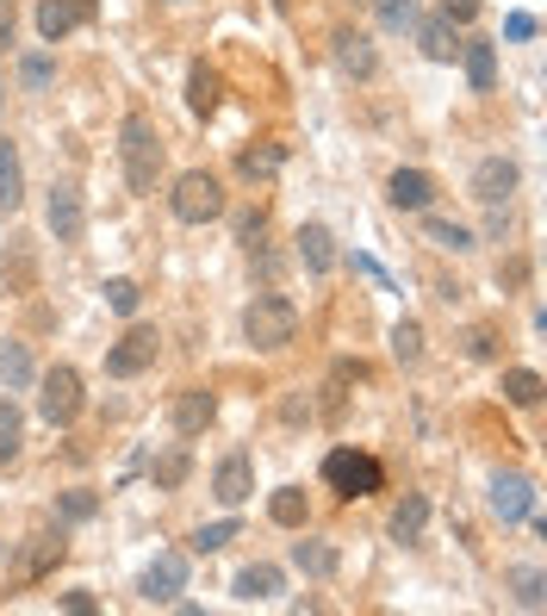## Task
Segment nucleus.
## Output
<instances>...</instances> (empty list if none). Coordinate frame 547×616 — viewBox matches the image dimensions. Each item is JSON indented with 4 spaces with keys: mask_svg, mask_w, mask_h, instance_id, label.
<instances>
[{
    "mask_svg": "<svg viewBox=\"0 0 547 616\" xmlns=\"http://www.w3.org/2000/svg\"><path fill=\"white\" fill-rule=\"evenodd\" d=\"M442 13H448L454 26H467V19L479 13V0H442Z\"/></svg>",
    "mask_w": 547,
    "mask_h": 616,
    "instance_id": "obj_41",
    "label": "nucleus"
},
{
    "mask_svg": "<svg viewBox=\"0 0 547 616\" xmlns=\"http://www.w3.org/2000/svg\"><path fill=\"white\" fill-rule=\"evenodd\" d=\"M236 542V517H219V523H200L193 529V554H219Z\"/></svg>",
    "mask_w": 547,
    "mask_h": 616,
    "instance_id": "obj_33",
    "label": "nucleus"
},
{
    "mask_svg": "<svg viewBox=\"0 0 547 616\" xmlns=\"http://www.w3.org/2000/svg\"><path fill=\"white\" fill-rule=\"evenodd\" d=\"M19 205H26V162L13 138H0V212H19Z\"/></svg>",
    "mask_w": 547,
    "mask_h": 616,
    "instance_id": "obj_19",
    "label": "nucleus"
},
{
    "mask_svg": "<svg viewBox=\"0 0 547 616\" xmlns=\"http://www.w3.org/2000/svg\"><path fill=\"white\" fill-rule=\"evenodd\" d=\"M411 32H417V44H423V57H429V63H454V57H460V38H454V19L448 13L417 19Z\"/></svg>",
    "mask_w": 547,
    "mask_h": 616,
    "instance_id": "obj_17",
    "label": "nucleus"
},
{
    "mask_svg": "<svg viewBox=\"0 0 547 616\" xmlns=\"http://www.w3.org/2000/svg\"><path fill=\"white\" fill-rule=\"evenodd\" d=\"M219 100H224V75L212 63H193L188 69V112H193V119H212Z\"/></svg>",
    "mask_w": 547,
    "mask_h": 616,
    "instance_id": "obj_18",
    "label": "nucleus"
},
{
    "mask_svg": "<svg viewBox=\"0 0 547 616\" xmlns=\"http://www.w3.org/2000/svg\"><path fill=\"white\" fill-rule=\"evenodd\" d=\"M63 610L69 616H94V598H88V592H63Z\"/></svg>",
    "mask_w": 547,
    "mask_h": 616,
    "instance_id": "obj_44",
    "label": "nucleus"
},
{
    "mask_svg": "<svg viewBox=\"0 0 547 616\" xmlns=\"http://www.w3.org/2000/svg\"><path fill=\"white\" fill-rule=\"evenodd\" d=\"M267 517L281 523V529H298V523H305V492H298V486H281L274 498H267Z\"/></svg>",
    "mask_w": 547,
    "mask_h": 616,
    "instance_id": "obj_30",
    "label": "nucleus"
},
{
    "mask_svg": "<svg viewBox=\"0 0 547 616\" xmlns=\"http://www.w3.org/2000/svg\"><path fill=\"white\" fill-rule=\"evenodd\" d=\"M324 479L343 498H374L379 486H386V467H379L374 455H355V448H336V455L324 461Z\"/></svg>",
    "mask_w": 547,
    "mask_h": 616,
    "instance_id": "obj_4",
    "label": "nucleus"
},
{
    "mask_svg": "<svg viewBox=\"0 0 547 616\" xmlns=\"http://www.w3.org/2000/svg\"><path fill=\"white\" fill-rule=\"evenodd\" d=\"M262 231H267V219H262V212H250V219L236 224V238L250 243V250H255V238H262Z\"/></svg>",
    "mask_w": 547,
    "mask_h": 616,
    "instance_id": "obj_42",
    "label": "nucleus"
},
{
    "mask_svg": "<svg viewBox=\"0 0 547 616\" xmlns=\"http://www.w3.org/2000/svg\"><path fill=\"white\" fill-rule=\"evenodd\" d=\"M13 26H19V7L13 0H0V50L13 44Z\"/></svg>",
    "mask_w": 547,
    "mask_h": 616,
    "instance_id": "obj_40",
    "label": "nucleus"
},
{
    "mask_svg": "<svg viewBox=\"0 0 547 616\" xmlns=\"http://www.w3.org/2000/svg\"><path fill=\"white\" fill-rule=\"evenodd\" d=\"M212 417H219V398L205 393V386H188V393H174V405H169L174 436H205V430H212Z\"/></svg>",
    "mask_w": 547,
    "mask_h": 616,
    "instance_id": "obj_9",
    "label": "nucleus"
},
{
    "mask_svg": "<svg viewBox=\"0 0 547 616\" xmlns=\"http://www.w3.org/2000/svg\"><path fill=\"white\" fill-rule=\"evenodd\" d=\"M386 200L398 205V212H429V200H436V181L423 169H398L386 181Z\"/></svg>",
    "mask_w": 547,
    "mask_h": 616,
    "instance_id": "obj_16",
    "label": "nucleus"
},
{
    "mask_svg": "<svg viewBox=\"0 0 547 616\" xmlns=\"http://www.w3.org/2000/svg\"><path fill=\"white\" fill-rule=\"evenodd\" d=\"M541 393H547V386H541L535 367H510V374H504V398H510V405L529 411V405H541Z\"/></svg>",
    "mask_w": 547,
    "mask_h": 616,
    "instance_id": "obj_28",
    "label": "nucleus"
},
{
    "mask_svg": "<svg viewBox=\"0 0 547 616\" xmlns=\"http://www.w3.org/2000/svg\"><path fill=\"white\" fill-rule=\"evenodd\" d=\"M467 349H473V355H498V331H492V324L467 331Z\"/></svg>",
    "mask_w": 547,
    "mask_h": 616,
    "instance_id": "obj_39",
    "label": "nucleus"
},
{
    "mask_svg": "<svg viewBox=\"0 0 547 616\" xmlns=\"http://www.w3.org/2000/svg\"><path fill=\"white\" fill-rule=\"evenodd\" d=\"M510 592H516V604H523V610H541V604H547L541 567H516V573H510Z\"/></svg>",
    "mask_w": 547,
    "mask_h": 616,
    "instance_id": "obj_32",
    "label": "nucleus"
},
{
    "mask_svg": "<svg viewBox=\"0 0 547 616\" xmlns=\"http://www.w3.org/2000/svg\"><path fill=\"white\" fill-rule=\"evenodd\" d=\"M119 156H125V181L131 193H156V174H162V131L150 112H125L119 125Z\"/></svg>",
    "mask_w": 547,
    "mask_h": 616,
    "instance_id": "obj_1",
    "label": "nucleus"
},
{
    "mask_svg": "<svg viewBox=\"0 0 547 616\" xmlns=\"http://www.w3.org/2000/svg\"><path fill=\"white\" fill-rule=\"evenodd\" d=\"M255 492V467H250V455H224L219 461V474H212V498H219V505H243V498H250Z\"/></svg>",
    "mask_w": 547,
    "mask_h": 616,
    "instance_id": "obj_14",
    "label": "nucleus"
},
{
    "mask_svg": "<svg viewBox=\"0 0 547 616\" xmlns=\"http://www.w3.org/2000/svg\"><path fill=\"white\" fill-rule=\"evenodd\" d=\"M57 561H63V536H50V529L44 536H26V548H19V561H13V579L32 585V579H44Z\"/></svg>",
    "mask_w": 547,
    "mask_h": 616,
    "instance_id": "obj_13",
    "label": "nucleus"
},
{
    "mask_svg": "<svg viewBox=\"0 0 547 616\" xmlns=\"http://www.w3.org/2000/svg\"><path fill=\"white\" fill-rule=\"evenodd\" d=\"M516 193V162L510 156H485L479 169H473V200L479 205H504Z\"/></svg>",
    "mask_w": 547,
    "mask_h": 616,
    "instance_id": "obj_11",
    "label": "nucleus"
},
{
    "mask_svg": "<svg viewBox=\"0 0 547 616\" xmlns=\"http://www.w3.org/2000/svg\"><path fill=\"white\" fill-rule=\"evenodd\" d=\"M100 293H107V305H112L119 317H131V312H138V300H143V293H138V281H125V274H119V281H107Z\"/></svg>",
    "mask_w": 547,
    "mask_h": 616,
    "instance_id": "obj_35",
    "label": "nucleus"
},
{
    "mask_svg": "<svg viewBox=\"0 0 547 616\" xmlns=\"http://www.w3.org/2000/svg\"><path fill=\"white\" fill-rule=\"evenodd\" d=\"M504 38H535V19L529 13H510V19H504Z\"/></svg>",
    "mask_w": 547,
    "mask_h": 616,
    "instance_id": "obj_43",
    "label": "nucleus"
},
{
    "mask_svg": "<svg viewBox=\"0 0 547 616\" xmlns=\"http://www.w3.org/2000/svg\"><path fill=\"white\" fill-rule=\"evenodd\" d=\"M535 505V486L529 474H492V511H498L504 523H523Z\"/></svg>",
    "mask_w": 547,
    "mask_h": 616,
    "instance_id": "obj_15",
    "label": "nucleus"
},
{
    "mask_svg": "<svg viewBox=\"0 0 547 616\" xmlns=\"http://www.w3.org/2000/svg\"><path fill=\"white\" fill-rule=\"evenodd\" d=\"M231 592L243 604H262V598H281V567H267V561H255V567H243L231 579Z\"/></svg>",
    "mask_w": 547,
    "mask_h": 616,
    "instance_id": "obj_21",
    "label": "nucleus"
},
{
    "mask_svg": "<svg viewBox=\"0 0 547 616\" xmlns=\"http://www.w3.org/2000/svg\"><path fill=\"white\" fill-rule=\"evenodd\" d=\"M0 380H7V393H26V386H32V349L13 343V336L0 343Z\"/></svg>",
    "mask_w": 547,
    "mask_h": 616,
    "instance_id": "obj_24",
    "label": "nucleus"
},
{
    "mask_svg": "<svg viewBox=\"0 0 547 616\" xmlns=\"http://www.w3.org/2000/svg\"><path fill=\"white\" fill-rule=\"evenodd\" d=\"M181 585H188V554H156V561L143 567L138 592H143V604H174Z\"/></svg>",
    "mask_w": 547,
    "mask_h": 616,
    "instance_id": "obj_8",
    "label": "nucleus"
},
{
    "mask_svg": "<svg viewBox=\"0 0 547 616\" xmlns=\"http://www.w3.org/2000/svg\"><path fill=\"white\" fill-rule=\"evenodd\" d=\"M44 224H50V238H57V243H75L81 231H88V200H81L75 181H57V188H50Z\"/></svg>",
    "mask_w": 547,
    "mask_h": 616,
    "instance_id": "obj_6",
    "label": "nucleus"
},
{
    "mask_svg": "<svg viewBox=\"0 0 547 616\" xmlns=\"http://www.w3.org/2000/svg\"><path fill=\"white\" fill-rule=\"evenodd\" d=\"M57 511H63V523H88L100 511V498H94V492H63V498H57Z\"/></svg>",
    "mask_w": 547,
    "mask_h": 616,
    "instance_id": "obj_37",
    "label": "nucleus"
},
{
    "mask_svg": "<svg viewBox=\"0 0 547 616\" xmlns=\"http://www.w3.org/2000/svg\"><path fill=\"white\" fill-rule=\"evenodd\" d=\"M150 479H156L162 492H174L181 479H188V455H181V448H169V455H162L156 467H150Z\"/></svg>",
    "mask_w": 547,
    "mask_h": 616,
    "instance_id": "obj_36",
    "label": "nucleus"
},
{
    "mask_svg": "<svg viewBox=\"0 0 547 616\" xmlns=\"http://www.w3.org/2000/svg\"><path fill=\"white\" fill-rule=\"evenodd\" d=\"M19 81H26V88H50V57H26V63H19Z\"/></svg>",
    "mask_w": 547,
    "mask_h": 616,
    "instance_id": "obj_38",
    "label": "nucleus"
},
{
    "mask_svg": "<svg viewBox=\"0 0 547 616\" xmlns=\"http://www.w3.org/2000/svg\"><path fill=\"white\" fill-rule=\"evenodd\" d=\"M330 50H336V69H343V75H374L379 69V57H374V38L367 32H355V26H343V32L330 38Z\"/></svg>",
    "mask_w": 547,
    "mask_h": 616,
    "instance_id": "obj_12",
    "label": "nucleus"
},
{
    "mask_svg": "<svg viewBox=\"0 0 547 616\" xmlns=\"http://www.w3.org/2000/svg\"><path fill=\"white\" fill-rule=\"evenodd\" d=\"M392 355H398L405 367L423 362V324L417 317H398V324H392Z\"/></svg>",
    "mask_w": 547,
    "mask_h": 616,
    "instance_id": "obj_29",
    "label": "nucleus"
},
{
    "mask_svg": "<svg viewBox=\"0 0 547 616\" xmlns=\"http://www.w3.org/2000/svg\"><path fill=\"white\" fill-rule=\"evenodd\" d=\"M174 219L181 224H212L224 219V188H219V174H205V169H188V174H174Z\"/></svg>",
    "mask_w": 547,
    "mask_h": 616,
    "instance_id": "obj_2",
    "label": "nucleus"
},
{
    "mask_svg": "<svg viewBox=\"0 0 547 616\" xmlns=\"http://www.w3.org/2000/svg\"><path fill=\"white\" fill-rule=\"evenodd\" d=\"M156 349H162L156 331H143V324H138V331H125L119 343L107 349V374H112V380H138L143 367L156 362Z\"/></svg>",
    "mask_w": 547,
    "mask_h": 616,
    "instance_id": "obj_7",
    "label": "nucleus"
},
{
    "mask_svg": "<svg viewBox=\"0 0 547 616\" xmlns=\"http://www.w3.org/2000/svg\"><path fill=\"white\" fill-rule=\"evenodd\" d=\"M460 57H467L473 94H492V81H498V50L485 44V38H467V44H460Z\"/></svg>",
    "mask_w": 547,
    "mask_h": 616,
    "instance_id": "obj_23",
    "label": "nucleus"
},
{
    "mask_svg": "<svg viewBox=\"0 0 547 616\" xmlns=\"http://www.w3.org/2000/svg\"><path fill=\"white\" fill-rule=\"evenodd\" d=\"M88 19H94V0H44V7H38V38H44V44H63Z\"/></svg>",
    "mask_w": 547,
    "mask_h": 616,
    "instance_id": "obj_10",
    "label": "nucleus"
},
{
    "mask_svg": "<svg viewBox=\"0 0 547 616\" xmlns=\"http://www.w3.org/2000/svg\"><path fill=\"white\" fill-rule=\"evenodd\" d=\"M243 336H250L255 349H286V343L298 336L293 300H281V293H262V300H250V312H243Z\"/></svg>",
    "mask_w": 547,
    "mask_h": 616,
    "instance_id": "obj_3",
    "label": "nucleus"
},
{
    "mask_svg": "<svg viewBox=\"0 0 547 616\" xmlns=\"http://www.w3.org/2000/svg\"><path fill=\"white\" fill-rule=\"evenodd\" d=\"M298 262H305L312 274L336 269V238H330L324 224H298Z\"/></svg>",
    "mask_w": 547,
    "mask_h": 616,
    "instance_id": "obj_20",
    "label": "nucleus"
},
{
    "mask_svg": "<svg viewBox=\"0 0 547 616\" xmlns=\"http://www.w3.org/2000/svg\"><path fill=\"white\" fill-rule=\"evenodd\" d=\"M293 567L298 573H312V579H330V573H336V548H330V542H293Z\"/></svg>",
    "mask_w": 547,
    "mask_h": 616,
    "instance_id": "obj_26",
    "label": "nucleus"
},
{
    "mask_svg": "<svg viewBox=\"0 0 547 616\" xmlns=\"http://www.w3.org/2000/svg\"><path fill=\"white\" fill-rule=\"evenodd\" d=\"M374 13H379V26H386V32H411V26H417V0H374Z\"/></svg>",
    "mask_w": 547,
    "mask_h": 616,
    "instance_id": "obj_34",
    "label": "nucleus"
},
{
    "mask_svg": "<svg viewBox=\"0 0 547 616\" xmlns=\"http://www.w3.org/2000/svg\"><path fill=\"white\" fill-rule=\"evenodd\" d=\"M19 443H26V417H19L13 398H0V461H13Z\"/></svg>",
    "mask_w": 547,
    "mask_h": 616,
    "instance_id": "obj_31",
    "label": "nucleus"
},
{
    "mask_svg": "<svg viewBox=\"0 0 547 616\" xmlns=\"http://www.w3.org/2000/svg\"><path fill=\"white\" fill-rule=\"evenodd\" d=\"M423 231H429V243H436V250H454V255H467V250H473V231H467V224H454V219H436V212H423Z\"/></svg>",
    "mask_w": 547,
    "mask_h": 616,
    "instance_id": "obj_27",
    "label": "nucleus"
},
{
    "mask_svg": "<svg viewBox=\"0 0 547 616\" xmlns=\"http://www.w3.org/2000/svg\"><path fill=\"white\" fill-rule=\"evenodd\" d=\"M38 411H44V424H57V430H69L81 417V374L69 362H57L38 380Z\"/></svg>",
    "mask_w": 547,
    "mask_h": 616,
    "instance_id": "obj_5",
    "label": "nucleus"
},
{
    "mask_svg": "<svg viewBox=\"0 0 547 616\" xmlns=\"http://www.w3.org/2000/svg\"><path fill=\"white\" fill-rule=\"evenodd\" d=\"M281 169H286V143H255V150L236 156V174H243V181H274Z\"/></svg>",
    "mask_w": 547,
    "mask_h": 616,
    "instance_id": "obj_22",
    "label": "nucleus"
},
{
    "mask_svg": "<svg viewBox=\"0 0 547 616\" xmlns=\"http://www.w3.org/2000/svg\"><path fill=\"white\" fill-rule=\"evenodd\" d=\"M423 523H429V498L411 492L405 505L392 511V542H423Z\"/></svg>",
    "mask_w": 547,
    "mask_h": 616,
    "instance_id": "obj_25",
    "label": "nucleus"
}]
</instances>
